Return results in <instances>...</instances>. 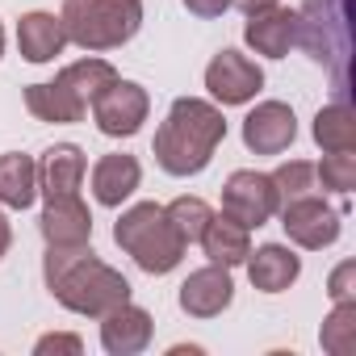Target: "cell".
I'll return each mask as SVG.
<instances>
[{
    "label": "cell",
    "instance_id": "25",
    "mask_svg": "<svg viewBox=\"0 0 356 356\" xmlns=\"http://www.w3.org/2000/svg\"><path fill=\"white\" fill-rule=\"evenodd\" d=\"M314 176H323V189L348 193L356 185V155L352 151H331V155H323V163L314 168Z\"/></svg>",
    "mask_w": 356,
    "mask_h": 356
},
{
    "label": "cell",
    "instance_id": "32",
    "mask_svg": "<svg viewBox=\"0 0 356 356\" xmlns=\"http://www.w3.org/2000/svg\"><path fill=\"white\" fill-rule=\"evenodd\" d=\"M0 55H5V30H0Z\"/></svg>",
    "mask_w": 356,
    "mask_h": 356
},
{
    "label": "cell",
    "instance_id": "6",
    "mask_svg": "<svg viewBox=\"0 0 356 356\" xmlns=\"http://www.w3.org/2000/svg\"><path fill=\"white\" fill-rule=\"evenodd\" d=\"M92 118H97V130L109 134V138L138 134V126L147 122V92L138 84H130V80H113L92 101Z\"/></svg>",
    "mask_w": 356,
    "mask_h": 356
},
{
    "label": "cell",
    "instance_id": "15",
    "mask_svg": "<svg viewBox=\"0 0 356 356\" xmlns=\"http://www.w3.org/2000/svg\"><path fill=\"white\" fill-rule=\"evenodd\" d=\"M248 273H252V285L264 289V293H281L298 281L302 273V260L281 248V243H264L260 252H248Z\"/></svg>",
    "mask_w": 356,
    "mask_h": 356
},
{
    "label": "cell",
    "instance_id": "7",
    "mask_svg": "<svg viewBox=\"0 0 356 356\" xmlns=\"http://www.w3.org/2000/svg\"><path fill=\"white\" fill-rule=\"evenodd\" d=\"M260 84H264V72L239 51H218L214 63L206 67V88L222 105H248L260 92Z\"/></svg>",
    "mask_w": 356,
    "mask_h": 356
},
{
    "label": "cell",
    "instance_id": "8",
    "mask_svg": "<svg viewBox=\"0 0 356 356\" xmlns=\"http://www.w3.org/2000/svg\"><path fill=\"white\" fill-rule=\"evenodd\" d=\"M281 222H285L289 239L302 243V248H327V243L339 239V214L314 193H306L298 202H285L281 206Z\"/></svg>",
    "mask_w": 356,
    "mask_h": 356
},
{
    "label": "cell",
    "instance_id": "12",
    "mask_svg": "<svg viewBox=\"0 0 356 356\" xmlns=\"http://www.w3.org/2000/svg\"><path fill=\"white\" fill-rule=\"evenodd\" d=\"M84 168H88V159H84V151H80L76 143L51 147V151L42 155V163H38V181H42L47 202H55V197H76V193H80V181H84Z\"/></svg>",
    "mask_w": 356,
    "mask_h": 356
},
{
    "label": "cell",
    "instance_id": "21",
    "mask_svg": "<svg viewBox=\"0 0 356 356\" xmlns=\"http://www.w3.org/2000/svg\"><path fill=\"white\" fill-rule=\"evenodd\" d=\"M26 105H30V113L34 118H42V122H80L88 109L55 80V84H30L26 88Z\"/></svg>",
    "mask_w": 356,
    "mask_h": 356
},
{
    "label": "cell",
    "instance_id": "19",
    "mask_svg": "<svg viewBox=\"0 0 356 356\" xmlns=\"http://www.w3.org/2000/svg\"><path fill=\"white\" fill-rule=\"evenodd\" d=\"M202 248H206V256H210L214 264L231 268V264H243V260H248L252 239H248V227H243V222H235L231 214H218V218L206 222V231H202Z\"/></svg>",
    "mask_w": 356,
    "mask_h": 356
},
{
    "label": "cell",
    "instance_id": "16",
    "mask_svg": "<svg viewBox=\"0 0 356 356\" xmlns=\"http://www.w3.org/2000/svg\"><path fill=\"white\" fill-rule=\"evenodd\" d=\"M138 159L134 155H105L92 168V197L101 206H122L138 189Z\"/></svg>",
    "mask_w": 356,
    "mask_h": 356
},
{
    "label": "cell",
    "instance_id": "5",
    "mask_svg": "<svg viewBox=\"0 0 356 356\" xmlns=\"http://www.w3.org/2000/svg\"><path fill=\"white\" fill-rule=\"evenodd\" d=\"M277 210H281V197H277L273 176L248 172V168L231 172V181L222 189V214H231L235 222H243L252 231V227H264Z\"/></svg>",
    "mask_w": 356,
    "mask_h": 356
},
{
    "label": "cell",
    "instance_id": "2",
    "mask_svg": "<svg viewBox=\"0 0 356 356\" xmlns=\"http://www.w3.org/2000/svg\"><path fill=\"white\" fill-rule=\"evenodd\" d=\"M227 138V122L210 101L181 97L168 109V122L155 134V159L172 176H193L210 163L214 147Z\"/></svg>",
    "mask_w": 356,
    "mask_h": 356
},
{
    "label": "cell",
    "instance_id": "10",
    "mask_svg": "<svg viewBox=\"0 0 356 356\" xmlns=\"http://www.w3.org/2000/svg\"><path fill=\"white\" fill-rule=\"evenodd\" d=\"M235 298V285H231V273L222 264H210L202 273H193L185 285H181V310L193 314V318H214L231 306Z\"/></svg>",
    "mask_w": 356,
    "mask_h": 356
},
{
    "label": "cell",
    "instance_id": "14",
    "mask_svg": "<svg viewBox=\"0 0 356 356\" xmlns=\"http://www.w3.org/2000/svg\"><path fill=\"white\" fill-rule=\"evenodd\" d=\"M42 235L51 248H67V243H88L92 235V218L84 210L80 197H55L42 210Z\"/></svg>",
    "mask_w": 356,
    "mask_h": 356
},
{
    "label": "cell",
    "instance_id": "13",
    "mask_svg": "<svg viewBox=\"0 0 356 356\" xmlns=\"http://www.w3.org/2000/svg\"><path fill=\"white\" fill-rule=\"evenodd\" d=\"M101 318H105L101 323V343H105L109 356H130V352L147 348V339H151V314L147 310L122 302V306H113Z\"/></svg>",
    "mask_w": 356,
    "mask_h": 356
},
{
    "label": "cell",
    "instance_id": "31",
    "mask_svg": "<svg viewBox=\"0 0 356 356\" xmlns=\"http://www.w3.org/2000/svg\"><path fill=\"white\" fill-rule=\"evenodd\" d=\"M9 239H13V231H9V218H5V214H0V256H5V252H9Z\"/></svg>",
    "mask_w": 356,
    "mask_h": 356
},
{
    "label": "cell",
    "instance_id": "28",
    "mask_svg": "<svg viewBox=\"0 0 356 356\" xmlns=\"http://www.w3.org/2000/svg\"><path fill=\"white\" fill-rule=\"evenodd\" d=\"M59 348H63V352H80L84 343H80L76 335H47V339H38V343H34V352H38V356H47V352H59Z\"/></svg>",
    "mask_w": 356,
    "mask_h": 356
},
{
    "label": "cell",
    "instance_id": "23",
    "mask_svg": "<svg viewBox=\"0 0 356 356\" xmlns=\"http://www.w3.org/2000/svg\"><path fill=\"white\" fill-rule=\"evenodd\" d=\"M163 214H168V222L176 227V235H181L185 243H193V239H202V231H206V222L214 218V214H210V206H206L202 197H176V202H172V206H168Z\"/></svg>",
    "mask_w": 356,
    "mask_h": 356
},
{
    "label": "cell",
    "instance_id": "11",
    "mask_svg": "<svg viewBox=\"0 0 356 356\" xmlns=\"http://www.w3.org/2000/svg\"><path fill=\"white\" fill-rule=\"evenodd\" d=\"M243 38H248V47H252L256 55L281 59V55L289 51V42L298 38V13L277 9V5L256 9V13H248V30H243Z\"/></svg>",
    "mask_w": 356,
    "mask_h": 356
},
{
    "label": "cell",
    "instance_id": "26",
    "mask_svg": "<svg viewBox=\"0 0 356 356\" xmlns=\"http://www.w3.org/2000/svg\"><path fill=\"white\" fill-rule=\"evenodd\" d=\"M356 318V306L352 302H335V314L327 318V327H323V348H331V352H348L352 348V323Z\"/></svg>",
    "mask_w": 356,
    "mask_h": 356
},
{
    "label": "cell",
    "instance_id": "30",
    "mask_svg": "<svg viewBox=\"0 0 356 356\" xmlns=\"http://www.w3.org/2000/svg\"><path fill=\"white\" fill-rule=\"evenodd\" d=\"M231 5H239L243 13H256V9H268V5H277V0H231Z\"/></svg>",
    "mask_w": 356,
    "mask_h": 356
},
{
    "label": "cell",
    "instance_id": "22",
    "mask_svg": "<svg viewBox=\"0 0 356 356\" xmlns=\"http://www.w3.org/2000/svg\"><path fill=\"white\" fill-rule=\"evenodd\" d=\"M314 138H318V147H323L327 155H331V151H352V147H356L352 109H348V105L318 109V118H314Z\"/></svg>",
    "mask_w": 356,
    "mask_h": 356
},
{
    "label": "cell",
    "instance_id": "27",
    "mask_svg": "<svg viewBox=\"0 0 356 356\" xmlns=\"http://www.w3.org/2000/svg\"><path fill=\"white\" fill-rule=\"evenodd\" d=\"M352 273H356V264H352V260L335 268V277H331V298H335V302H352V289H348Z\"/></svg>",
    "mask_w": 356,
    "mask_h": 356
},
{
    "label": "cell",
    "instance_id": "24",
    "mask_svg": "<svg viewBox=\"0 0 356 356\" xmlns=\"http://www.w3.org/2000/svg\"><path fill=\"white\" fill-rule=\"evenodd\" d=\"M273 185H277V197L281 206L285 202H298L306 193H314V163H302V159H289L273 172Z\"/></svg>",
    "mask_w": 356,
    "mask_h": 356
},
{
    "label": "cell",
    "instance_id": "1",
    "mask_svg": "<svg viewBox=\"0 0 356 356\" xmlns=\"http://www.w3.org/2000/svg\"><path fill=\"white\" fill-rule=\"evenodd\" d=\"M47 285L76 314H109L113 306L130 302V281L101 264L84 243L47 252Z\"/></svg>",
    "mask_w": 356,
    "mask_h": 356
},
{
    "label": "cell",
    "instance_id": "3",
    "mask_svg": "<svg viewBox=\"0 0 356 356\" xmlns=\"http://www.w3.org/2000/svg\"><path fill=\"white\" fill-rule=\"evenodd\" d=\"M59 22L67 42L84 51H113L138 34L143 5L138 0H67Z\"/></svg>",
    "mask_w": 356,
    "mask_h": 356
},
{
    "label": "cell",
    "instance_id": "4",
    "mask_svg": "<svg viewBox=\"0 0 356 356\" xmlns=\"http://www.w3.org/2000/svg\"><path fill=\"white\" fill-rule=\"evenodd\" d=\"M113 239L147 273H168V268L181 264V256H185V239L176 235V227L168 222L163 206H151V202L134 206L130 214H122L118 227H113Z\"/></svg>",
    "mask_w": 356,
    "mask_h": 356
},
{
    "label": "cell",
    "instance_id": "18",
    "mask_svg": "<svg viewBox=\"0 0 356 356\" xmlns=\"http://www.w3.org/2000/svg\"><path fill=\"white\" fill-rule=\"evenodd\" d=\"M17 42H22V55L30 63H51L63 51L67 34H63V22L55 13H26L17 26Z\"/></svg>",
    "mask_w": 356,
    "mask_h": 356
},
{
    "label": "cell",
    "instance_id": "9",
    "mask_svg": "<svg viewBox=\"0 0 356 356\" xmlns=\"http://www.w3.org/2000/svg\"><path fill=\"white\" fill-rule=\"evenodd\" d=\"M298 134V122H293V109L281 105V101H264L256 105L248 118H243V143L256 151V155H281Z\"/></svg>",
    "mask_w": 356,
    "mask_h": 356
},
{
    "label": "cell",
    "instance_id": "29",
    "mask_svg": "<svg viewBox=\"0 0 356 356\" xmlns=\"http://www.w3.org/2000/svg\"><path fill=\"white\" fill-rule=\"evenodd\" d=\"M185 9L197 13V17H218V13L231 9V0H185Z\"/></svg>",
    "mask_w": 356,
    "mask_h": 356
},
{
    "label": "cell",
    "instance_id": "20",
    "mask_svg": "<svg viewBox=\"0 0 356 356\" xmlns=\"http://www.w3.org/2000/svg\"><path fill=\"white\" fill-rule=\"evenodd\" d=\"M113 80H118V72H113V63H105V59H80V63H72V67L59 72V84H63L84 109H88Z\"/></svg>",
    "mask_w": 356,
    "mask_h": 356
},
{
    "label": "cell",
    "instance_id": "17",
    "mask_svg": "<svg viewBox=\"0 0 356 356\" xmlns=\"http://www.w3.org/2000/svg\"><path fill=\"white\" fill-rule=\"evenodd\" d=\"M38 197V163L22 151L0 155V202L9 210H30Z\"/></svg>",
    "mask_w": 356,
    "mask_h": 356
}]
</instances>
